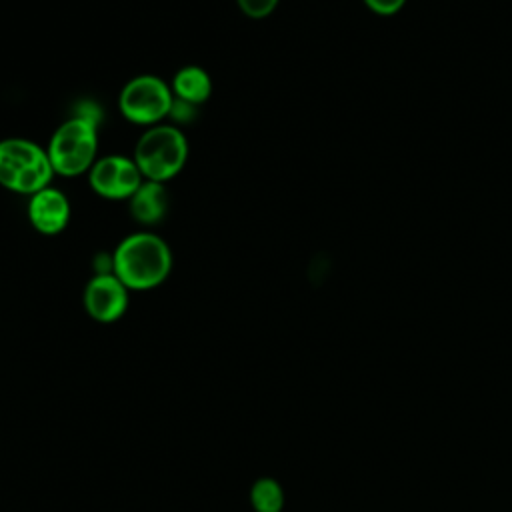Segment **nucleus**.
<instances>
[{
    "label": "nucleus",
    "instance_id": "1",
    "mask_svg": "<svg viewBox=\"0 0 512 512\" xmlns=\"http://www.w3.org/2000/svg\"><path fill=\"white\" fill-rule=\"evenodd\" d=\"M98 126L100 112L94 102H82L72 116L56 126L46 146L56 176L74 178L88 174L98 160Z\"/></svg>",
    "mask_w": 512,
    "mask_h": 512
},
{
    "label": "nucleus",
    "instance_id": "2",
    "mask_svg": "<svg viewBox=\"0 0 512 512\" xmlns=\"http://www.w3.org/2000/svg\"><path fill=\"white\" fill-rule=\"evenodd\" d=\"M172 250L154 232H132L112 250V272L128 290H152L172 272Z\"/></svg>",
    "mask_w": 512,
    "mask_h": 512
},
{
    "label": "nucleus",
    "instance_id": "3",
    "mask_svg": "<svg viewBox=\"0 0 512 512\" xmlns=\"http://www.w3.org/2000/svg\"><path fill=\"white\" fill-rule=\"evenodd\" d=\"M188 152L190 146L182 128L172 122H160L140 134L132 158L144 180L166 184L184 170Z\"/></svg>",
    "mask_w": 512,
    "mask_h": 512
},
{
    "label": "nucleus",
    "instance_id": "4",
    "mask_svg": "<svg viewBox=\"0 0 512 512\" xmlns=\"http://www.w3.org/2000/svg\"><path fill=\"white\" fill-rule=\"evenodd\" d=\"M54 168L50 164L44 146L30 138L10 136L0 140V186L32 196L42 188L50 186L54 178Z\"/></svg>",
    "mask_w": 512,
    "mask_h": 512
},
{
    "label": "nucleus",
    "instance_id": "5",
    "mask_svg": "<svg viewBox=\"0 0 512 512\" xmlns=\"http://www.w3.org/2000/svg\"><path fill=\"white\" fill-rule=\"evenodd\" d=\"M174 104L170 84L156 74H138L130 78L118 96L120 114L136 126L150 128L166 122Z\"/></svg>",
    "mask_w": 512,
    "mask_h": 512
},
{
    "label": "nucleus",
    "instance_id": "6",
    "mask_svg": "<svg viewBox=\"0 0 512 512\" xmlns=\"http://www.w3.org/2000/svg\"><path fill=\"white\" fill-rule=\"evenodd\" d=\"M144 182L132 156L106 154L88 170V184L104 200H128Z\"/></svg>",
    "mask_w": 512,
    "mask_h": 512
},
{
    "label": "nucleus",
    "instance_id": "7",
    "mask_svg": "<svg viewBox=\"0 0 512 512\" xmlns=\"http://www.w3.org/2000/svg\"><path fill=\"white\" fill-rule=\"evenodd\" d=\"M128 294L130 290L114 272L94 274L84 286L82 304L92 320L110 324L124 316L130 302Z\"/></svg>",
    "mask_w": 512,
    "mask_h": 512
},
{
    "label": "nucleus",
    "instance_id": "8",
    "mask_svg": "<svg viewBox=\"0 0 512 512\" xmlns=\"http://www.w3.org/2000/svg\"><path fill=\"white\" fill-rule=\"evenodd\" d=\"M26 214L32 228L38 234L56 236L68 226L72 216V206L68 196L60 188L50 184L40 192L28 196Z\"/></svg>",
    "mask_w": 512,
    "mask_h": 512
},
{
    "label": "nucleus",
    "instance_id": "9",
    "mask_svg": "<svg viewBox=\"0 0 512 512\" xmlns=\"http://www.w3.org/2000/svg\"><path fill=\"white\" fill-rule=\"evenodd\" d=\"M130 216L142 226H156L168 212V190L166 184L144 180L138 190L126 200Z\"/></svg>",
    "mask_w": 512,
    "mask_h": 512
},
{
    "label": "nucleus",
    "instance_id": "10",
    "mask_svg": "<svg viewBox=\"0 0 512 512\" xmlns=\"http://www.w3.org/2000/svg\"><path fill=\"white\" fill-rule=\"evenodd\" d=\"M170 88H172L174 98L190 102L194 106H200L212 94V78L202 66L188 64V66H182L180 70H176V74L172 76Z\"/></svg>",
    "mask_w": 512,
    "mask_h": 512
},
{
    "label": "nucleus",
    "instance_id": "11",
    "mask_svg": "<svg viewBox=\"0 0 512 512\" xmlns=\"http://www.w3.org/2000/svg\"><path fill=\"white\" fill-rule=\"evenodd\" d=\"M250 504L256 512H282L284 508V490L278 480L270 476L258 478L250 486Z\"/></svg>",
    "mask_w": 512,
    "mask_h": 512
},
{
    "label": "nucleus",
    "instance_id": "12",
    "mask_svg": "<svg viewBox=\"0 0 512 512\" xmlns=\"http://www.w3.org/2000/svg\"><path fill=\"white\" fill-rule=\"evenodd\" d=\"M236 4L244 16L260 20L270 16L278 8L280 0H236Z\"/></svg>",
    "mask_w": 512,
    "mask_h": 512
},
{
    "label": "nucleus",
    "instance_id": "13",
    "mask_svg": "<svg viewBox=\"0 0 512 512\" xmlns=\"http://www.w3.org/2000/svg\"><path fill=\"white\" fill-rule=\"evenodd\" d=\"M366 8L378 16H392L400 12L406 4V0H362Z\"/></svg>",
    "mask_w": 512,
    "mask_h": 512
}]
</instances>
